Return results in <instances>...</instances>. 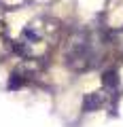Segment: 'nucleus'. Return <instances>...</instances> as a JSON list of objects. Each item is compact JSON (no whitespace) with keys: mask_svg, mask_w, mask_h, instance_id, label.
Here are the masks:
<instances>
[{"mask_svg":"<svg viewBox=\"0 0 123 127\" xmlns=\"http://www.w3.org/2000/svg\"><path fill=\"white\" fill-rule=\"evenodd\" d=\"M100 104H102V93H98V95H89V97L85 100V110H87V112H91V110H96Z\"/></svg>","mask_w":123,"mask_h":127,"instance_id":"nucleus-1","label":"nucleus"}]
</instances>
